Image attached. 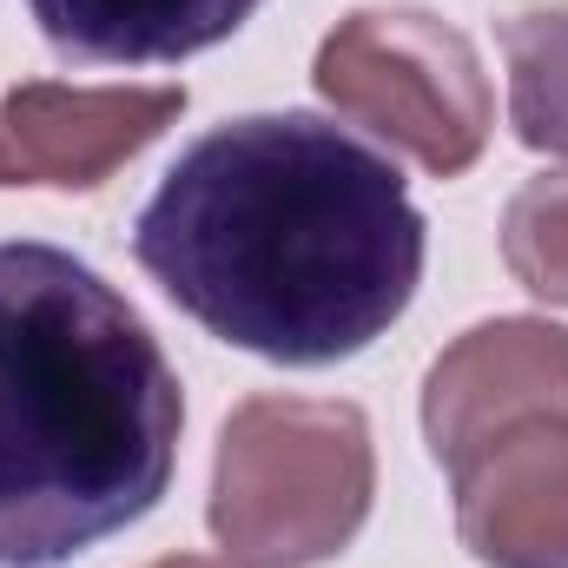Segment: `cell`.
Wrapping results in <instances>:
<instances>
[{
  "mask_svg": "<svg viewBox=\"0 0 568 568\" xmlns=\"http://www.w3.org/2000/svg\"><path fill=\"white\" fill-rule=\"evenodd\" d=\"M424 245L404 172L311 113L185 145L133 225L140 265L192 324L291 371L377 344L424 284Z\"/></svg>",
  "mask_w": 568,
  "mask_h": 568,
  "instance_id": "6da1fadb",
  "label": "cell"
},
{
  "mask_svg": "<svg viewBox=\"0 0 568 568\" xmlns=\"http://www.w3.org/2000/svg\"><path fill=\"white\" fill-rule=\"evenodd\" d=\"M185 397L87 258L0 245V568H60L159 509Z\"/></svg>",
  "mask_w": 568,
  "mask_h": 568,
  "instance_id": "7a4b0ae2",
  "label": "cell"
},
{
  "mask_svg": "<svg viewBox=\"0 0 568 568\" xmlns=\"http://www.w3.org/2000/svg\"><path fill=\"white\" fill-rule=\"evenodd\" d=\"M377 496L371 424L344 397H252L219 429L212 536L232 568H311L357 542Z\"/></svg>",
  "mask_w": 568,
  "mask_h": 568,
  "instance_id": "3957f363",
  "label": "cell"
},
{
  "mask_svg": "<svg viewBox=\"0 0 568 568\" xmlns=\"http://www.w3.org/2000/svg\"><path fill=\"white\" fill-rule=\"evenodd\" d=\"M317 93L364 133L417 159L436 179H456L489 145V73L463 27L424 7H357L344 13L311 67Z\"/></svg>",
  "mask_w": 568,
  "mask_h": 568,
  "instance_id": "277c9868",
  "label": "cell"
},
{
  "mask_svg": "<svg viewBox=\"0 0 568 568\" xmlns=\"http://www.w3.org/2000/svg\"><path fill=\"white\" fill-rule=\"evenodd\" d=\"M456 536L483 568H568V410L516 417L449 463Z\"/></svg>",
  "mask_w": 568,
  "mask_h": 568,
  "instance_id": "5b68a950",
  "label": "cell"
},
{
  "mask_svg": "<svg viewBox=\"0 0 568 568\" xmlns=\"http://www.w3.org/2000/svg\"><path fill=\"white\" fill-rule=\"evenodd\" d=\"M536 410H568V331L549 317H489L424 377V436L443 469Z\"/></svg>",
  "mask_w": 568,
  "mask_h": 568,
  "instance_id": "8992f818",
  "label": "cell"
},
{
  "mask_svg": "<svg viewBox=\"0 0 568 568\" xmlns=\"http://www.w3.org/2000/svg\"><path fill=\"white\" fill-rule=\"evenodd\" d=\"M185 113V87H60L27 80L0 106L20 185L93 192Z\"/></svg>",
  "mask_w": 568,
  "mask_h": 568,
  "instance_id": "52a82bcc",
  "label": "cell"
},
{
  "mask_svg": "<svg viewBox=\"0 0 568 568\" xmlns=\"http://www.w3.org/2000/svg\"><path fill=\"white\" fill-rule=\"evenodd\" d=\"M40 33L73 60L172 67L232 40L265 0H27Z\"/></svg>",
  "mask_w": 568,
  "mask_h": 568,
  "instance_id": "ba28073f",
  "label": "cell"
},
{
  "mask_svg": "<svg viewBox=\"0 0 568 568\" xmlns=\"http://www.w3.org/2000/svg\"><path fill=\"white\" fill-rule=\"evenodd\" d=\"M509 53V126L529 152L568 159V7L516 13L503 27Z\"/></svg>",
  "mask_w": 568,
  "mask_h": 568,
  "instance_id": "9c48e42d",
  "label": "cell"
},
{
  "mask_svg": "<svg viewBox=\"0 0 568 568\" xmlns=\"http://www.w3.org/2000/svg\"><path fill=\"white\" fill-rule=\"evenodd\" d=\"M503 265L542 304H568V165L536 172L503 212Z\"/></svg>",
  "mask_w": 568,
  "mask_h": 568,
  "instance_id": "30bf717a",
  "label": "cell"
},
{
  "mask_svg": "<svg viewBox=\"0 0 568 568\" xmlns=\"http://www.w3.org/2000/svg\"><path fill=\"white\" fill-rule=\"evenodd\" d=\"M0 185H20V165H13V152H7V133H0Z\"/></svg>",
  "mask_w": 568,
  "mask_h": 568,
  "instance_id": "8fae6325",
  "label": "cell"
},
{
  "mask_svg": "<svg viewBox=\"0 0 568 568\" xmlns=\"http://www.w3.org/2000/svg\"><path fill=\"white\" fill-rule=\"evenodd\" d=\"M152 568H232V562H205V556H172V562H152Z\"/></svg>",
  "mask_w": 568,
  "mask_h": 568,
  "instance_id": "7c38bea8",
  "label": "cell"
}]
</instances>
